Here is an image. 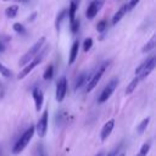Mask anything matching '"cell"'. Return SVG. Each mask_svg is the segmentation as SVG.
<instances>
[{
    "label": "cell",
    "instance_id": "obj_17",
    "mask_svg": "<svg viewBox=\"0 0 156 156\" xmlns=\"http://www.w3.org/2000/svg\"><path fill=\"white\" fill-rule=\"evenodd\" d=\"M66 13H67V10H61L58 13H57V16H56V20H55V28H56V30L58 32L60 30V28H61V23H62V21H63V18H65V16H66Z\"/></svg>",
    "mask_w": 156,
    "mask_h": 156
},
{
    "label": "cell",
    "instance_id": "obj_33",
    "mask_svg": "<svg viewBox=\"0 0 156 156\" xmlns=\"http://www.w3.org/2000/svg\"><path fill=\"white\" fill-rule=\"evenodd\" d=\"M40 156H46V155H45L44 152H41V154H40Z\"/></svg>",
    "mask_w": 156,
    "mask_h": 156
},
{
    "label": "cell",
    "instance_id": "obj_20",
    "mask_svg": "<svg viewBox=\"0 0 156 156\" xmlns=\"http://www.w3.org/2000/svg\"><path fill=\"white\" fill-rule=\"evenodd\" d=\"M149 123H150V117H146V118H144V119H143V121L139 123V126L136 127V130H138V133H139V134H143V133L145 132V129L147 128Z\"/></svg>",
    "mask_w": 156,
    "mask_h": 156
},
{
    "label": "cell",
    "instance_id": "obj_34",
    "mask_svg": "<svg viewBox=\"0 0 156 156\" xmlns=\"http://www.w3.org/2000/svg\"><path fill=\"white\" fill-rule=\"evenodd\" d=\"M2 1H10V0H2Z\"/></svg>",
    "mask_w": 156,
    "mask_h": 156
},
{
    "label": "cell",
    "instance_id": "obj_31",
    "mask_svg": "<svg viewBox=\"0 0 156 156\" xmlns=\"http://www.w3.org/2000/svg\"><path fill=\"white\" fill-rule=\"evenodd\" d=\"M117 156H126V154H124V152H118Z\"/></svg>",
    "mask_w": 156,
    "mask_h": 156
},
{
    "label": "cell",
    "instance_id": "obj_15",
    "mask_svg": "<svg viewBox=\"0 0 156 156\" xmlns=\"http://www.w3.org/2000/svg\"><path fill=\"white\" fill-rule=\"evenodd\" d=\"M77 9H78L77 2H76V1H71L69 7H68V11H67V13H68V18H69V22H71V23L76 20V12H77Z\"/></svg>",
    "mask_w": 156,
    "mask_h": 156
},
{
    "label": "cell",
    "instance_id": "obj_13",
    "mask_svg": "<svg viewBox=\"0 0 156 156\" xmlns=\"http://www.w3.org/2000/svg\"><path fill=\"white\" fill-rule=\"evenodd\" d=\"M78 50H79V40H74L72 46H71V51H69V60H68V65H73L77 56H78Z\"/></svg>",
    "mask_w": 156,
    "mask_h": 156
},
{
    "label": "cell",
    "instance_id": "obj_30",
    "mask_svg": "<svg viewBox=\"0 0 156 156\" xmlns=\"http://www.w3.org/2000/svg\"><path fill=\"white\" fill-rule=\"evenodd\" d=\"M5 51V46H4V44L0 41V52H4Z\"/></svg>",
    "mask_w": 156,
    "mask_h": 156
},
{
    "label": "cell",
    "instance_id": "obj_10",
    "mask_svg": "<svg viewBox=\"0 0 156 156\" xmlns=\"http://www.w3.org/2000/svg\"><path fill=\"white\" fill-rule=\"evenodd\" d=\"M113 127H115V119H113V118L108 119V121L104 124V127H102V129H101V132H100V139H101V141H105V140L111 135V133H112V130H113Z\"/></svg>",
    "mask_w": 156,
    "mask_h": 156
},
{
    "label": "cell",
    "instance_id": "obj_6",
    "mask_svg": "<svg viewBox=\"0 0 156 156\" xmlns=\"http://www.w3.org/2000/svg\"><path fill=\"white\" fill-rule=\"evenodd\" d=\"M117 85H118V79H117V78H112V79L107 83V85L104 88V90L101 91V94H100V96H99V99H98V102H99V104H102V102L107 101V100L110 99V96L112 95V93L115 91V89L117 88Z\"/></svg>",
    "mask_w": 156,
    "mask_h": 156
},
{
    "label": "cell",
    "instance_id": "obj_8",
    "mask_svg": "<svg viewBox=\"0 0 156 156\" xmlns=\"http://www.w3.org/2000/svg\"><path fill=\"white\" fill-rule=\"evenodd\" d=\"M104 2H105V0H93V1L89 4V6L87 7V11H85L87 18H88V20H93V18L98 15V12L101 10Z\"/></svg>",
    "mask_w": 156,
    "mask_h": 156
},
{
    "label": "cell",
    "instance_id": "obj_22",
    "mask_svg": "<svg viewBox=\"0 0 156 156\" xmlns=\"http://www.w3.org/2000/svg\"><path fill=\"white\" fill-rule=\"evenodd\" d=\"M52 77H54V66H52V65H49V66L45 68V71H44L43 78H44L45 80H50V79H52Z\"/></svg>",
    "mask_w": 156,
    "mask_h": 156
},
{
    "label": "cell",
    "instance_id": "obj_9",
    "mask_svg": "<svg viewBox=\"0 0 156 156\" xmlns=\"http://www.w3.org/2000/svg\"><path fill=\"white\" fill-rule=\"evenodd\" d=\"M32 96L34 100V105H35V111H40L44 104V93L40 88H34L32 90Z\"/></svg>",
    "mask_w": 156,
    "mask_h": 156
},
{
    "label": "cell",
    "instance_id": "obj_21",
    "mask_svg": "<svg viewBox=\"0 0 156 156\" xmlns=\"http://www.w3.org/2000/svg\"><path fill=\"white\" fill-rule=\"evenodd\" d=\"M154 48H155V37H152V38L141 48V52H143V54L149 52V51H151Z\"/></svg>",
    "mask_w": 156,
    "mask_h": 156
},
{
    "label": "cell",
    "instance_id": "obj_3",
    "mask_svg": "<svg viewBox=\"0 0 156 156\" xmlns=\"http://www.w3.org/2000/svg\"><path fill=\"white\" fill-rule=\"evenodd\" d=\"M48 48H45V49H41V54L40 55H37L30 62H28L26 66H23V68L21 69V72L17 74V78L18 79H23L24 77H27L41 61H43V57H44V55H45V50H46Z\"/></svg>",
    "mask_w": 156,
    "mask_h": 156
},
{
    "label": "cell",
    "instance_id": "obj_32",
    "mask_svg": "<svg viewBox=\"0 0 156 156\" xmlns=\"http://www.w3.org/2000/svg\"><path fill=\"white\" fill-rule=\"evenodd\" d=\"M95 156H104V152H99V154H96Z\"/></svg>",
    "mask_w": 156,
    "mask_h": 156
},
{
    "label": "cell",
    "instance_id": "obj_27",
    "mask_svg": "<svg viewBox=\"0 0 156 156\" xmlns=\"http://www.w3.org/2000/svg\"><path fill=\"white\" fill-rule=\"evenodd\" d=\"M79 26H80V22H79V20H74L72 23H71V32L74 34V33H77L78 30H79Z\"/></svg>",
    "mask_w": 156,
    "mask_h": 156
},
{
    "label": "cell",
    "instance_id": "obj_4",
    "mask_svg": "<svg viewBox=\"0 0 156 156\" xmlns=\"http://www.w3.org/2000/svg\"><path fill=\"white\" fill-rule=\"evenodd\" d=\"M108 65H110V61H105L99 68H98V71L94 73V76L89 79V82L87 83V88H85V91L87 93H89V91H91L96 85H98V83L100 82V79H101V77H102V74H104V72L106 71V68L108 67Z\"/></svg>",
    "mask_w": 156,
    "mask_h": 156
},
{
    "label": "cell",
    "instance_id": "obj_24",
    "mask_svg": "<svg viewBox=\"0 0 156 156\" xmlns=\"http://www.w3.org/2000/svg\"><path fill=\"white\" fill-rule=\"evenodd\" d=\"M12 28H13V30H15L16 33H20V34H24V33H26V28H24V26H23L22 23H20V22L13 23Z\"/></svg>",
    "mask_w": 156,
    "mask_h": 156
},
{
    "label": "cell",
    "instance_id": "obj_26",
    "mask_svg": "<svg viewBox=\"0 0 156 156\" xmlns=\"http://www.w3.org/2000/svg\"><path fill=\"white\" fill-rule=\"evenodd\" d=\"M91 46H93V39H91V38H87V39L84 40V43H83V50H84L85 52H88V51L91 49Z\"/></svg>",
    "mask_w": 156,
    "mask_h": 156
},
{
    "label": "cell",
    "instance_id": "obj_12",
    "mask_svg": "<svg viewBox=\"0 0 156 156\" xmlns=\"http://www.w3.org/2000/svg\"><path fill=\"white\" fill-rule=\"evenodd\" d=\"M90 78H91L90 72H83V73H80V74L78 76V78H77L76 83H74V90H78V89H80L83 85H85V84L89 82Z\"/></svg>",
    "mask_w": 156,
    "mask_h": 156
},
{
    "label": "cell",
    "instance_id": "obj_28",
    "mask_svg": "<svg viewBox=\"0 0 156 156\" xmlns=\"http://www.w3.org/2000/svg\"><path fill=\"white\" fill-rule=\"evenodd\" d=\"M139 1H140V0H130V1L127 4V9H128V11H132V10L139 4Z\"/></svg>",
    "mask_w": 156,
    "mask_h": 156
},
{
    "label": "cell",
    "instance_id": "obj_25",
    "mask_svg": "<svg viewBox=\"0 0 156 156\" xmlns=\"http://www.w3.org/2000/svg\"><path fill=\"white\" fill-rule=\"evenodd\" d=\"M96 29H98V32H100V33L105 32V30L107 29V22H106L105 20H101L100 22H98V24H96Z\"/></svg>",
    "mask_w": 156,
    "mask_h": 156
},
{
    "label": "cell",
    "instance_id": "obj_16",
    "mask_svg": "<svg viewBox=\"0 0 156 156\" xmlns=\"http://www.w3.org/2000/svg\"><path fill=\"white\" fill-rule=\"evenodd\" d=\"M139 82H140V79H139V77L138 76H135L133 79H132V82L127 85V89H126V94L127 95H129V94H132L135 89H136V87H138V84H139Z\"/></svg>",
    "mask_w": 156,
    "mask_h": 156
},
{
    "label": "cell",
    "instance_id": "obj_2",
    "mask_svg": "<svg viewBox=\"0 0 156 156\" xmlns=\"http://www.w3.org/2000/svg\"><path fill=\"white\" fill-rule=\"evenodd\" d=\"M45 37H40L32 46H30V49L26 52V54H23L22 55V57L20 58V61H18V65L20 66H26L28 62H30L37 55H38V52H40L41 51V49H43V45L45 44Z\"/></svg>",
    "mask_w": 156,
    "mask_h": 156
},
{
    "label": "cell",
    "instance_id": "obj_5",
    "mask_svg": "<svg viewBox=\"0 0 156 156\" xmlns=\"http://www.w3.org/2000/svg\"><path fill=\"white\" fill-rule=\"evenodd\" d=\"M48 126H49V110H44L41 117L37 122V126H34L35 132L39 138H44L48 132Z\"/></svg>",
    "mask_w": 156,
    "mask_h": 156
},
{
    "label": "cell",
    "instance_id": "obj_18",
    "mask_svg": "<svg viewBox=\"0 0 156 156\" xmlns=\"http://www.w3.org/2000/svg\"><path fill=\"white\" fill-rule=\"evenodd\" d=\"M17 13H18V6L17 5H11L5 10V15L9 18H15L17 16Z\"/></svg>",
    "mask_w": 156,
    "mask_h": 156
},
{
    "label": "cell",
    "instance_id": "obj_29",
    "mask_svg": "<svg viewBox=\"0 0 156 156\" xmlns=\"http://www.w3.org/2000/svg\"><path fill=\"white\" fill-rule=\"evenodd\" d=\"M119 150H121V145H118L117 147H115L113 150H111L106 156H117V154L119 152Z\"/></svg>",
    "mask_w": 156,
    "mask_h": 156
},
{
    "label": "cell",
    "instance_id": "obj_1",
    "mask_svg": "<svg viewBox=\"0 0 156 156\" xmlns=\"http://www.w3.org/2000/svg\"><path fill=\"white\" fill-rule=\"evenodd\" d=\"M34 133H35L34 126H29V128H27V129L23 132V134H22V135L17 139V141L15 143V145H13V147H12V154H13V155L21 154V152L24 150V147L29 144V141L32 140Z\"/></svg>",
    "mask_w": 156,
    "mask_h": 156
},
{
    "label": "cell",
    "instance_id": "obj_23",
    "mask_svg": "<svg viewBox=\"0 0 156 156\" xmlns=\"http://www.w3.org/2000/svg\"><path fill=\"white\" fill-rule=\"evenodd\" d=\"M0 74H1L2 77H5V78H11V76H12L10 68H7V67H6L5 65H2L1 62H0Z\"/></svg>",
    "mask_w": 156,
    "mask_h": 156
},
{
    "label": "cell",
    "instance_id": "obj_11",
    "mask_svg": "<svg viewBox=\"0 0 156 156\" xmlns=\"http://www.w3.org/2000/svg\"><path fill=\"white\" fill-rule=\"evenodd\" d=\"M155 63H156V61H155V56H151V57L147 58V65H146V67H145V68L140 72V74L138 76L140 80H141V79H145V78L154 71V68H155Z\"/></svg>",
    "mask_w": 156,
    "mask_h": 156
},
{
    "label": "cell",
    "instance_id": "obj_7",
    "mask_svg": "<svg viewBox=\"0 0 156 156\" xmlns=\"http://www.w3.org/2000/svg\"><path fill=\"white\" fill-rule=\"evenodd\" d=\"M66 93H67V79L66 77H61L56 83V93H55L56 101L62 102L66 96Z\"/></svg>",
    "mask_w": 156,
    "mask_h": 156
},
{
    "label": "cell",
    "instance_id": "obj_14",
    "mask_svg": "<svg viewBox=\"0 0 156 156\" xmlns=\"http://www.w3.org/2000/svg\"><path fill=\"white\" fill-rule=\"evenodd\" d=\"M128 11V9H127V4L126 5H123V6H121L117 11H116V13L113 15V17H112V24H117L122 18H123V16L126 15V12Z\"/></svg>",
    "mask_w": 156,
    "mask_h": 156
},
{
    "label": "cell",
    "instance_id": "obj_19",
    "mask_svg": "<svg viewBox=\"0 0 156 156\" xmlns=\"http://www.w3.org/2000/svg\"><path fill=\"white\" fill-rule=\"evenodd\" d=\"M150 147H151V141L149 140V141H146V143H144L141 145V147H140L139 152L136 154V156H146L149 154V151H150Z\"/></svg>",
    "mask_w": 156,
    "mask_h": 156
}]
</instances>
